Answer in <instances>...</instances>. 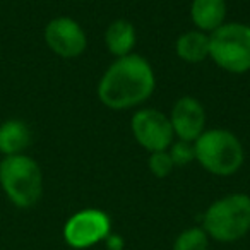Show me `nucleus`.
Instances as JSON below:
<instances>
[{
	"mask_svg": "<svg viewBox=\"0 0 250 250\" xmlns=\"http://www.w3.org/2000/svg\"><path fill=\"white\" fill-rule=\"evenodd\" d=\"M168 153H170V158L175 167H185V165H188L190 161L195 160L194 146H192L190 143H185V141H180V143L173 144Z\"/></svg>",
	"mask_w": 250,
	"mask_h": 250,
	"instance_id": "dca6fc26",
	"label": "nucleus"
},
{
	"mask_svg": "<svg viewBox=\"0 0 250 250\" xmlns=\"http://www.w3.org/2000/svg\"><path fill=\"white\" fill-rule=\"evenodd\" d=\"M45 40L52 52L63 59L79 57L87 45L84 29L70 18H57L50 21L45 29Z\"/></svg>",
	"mask_w": 250,
	"mask_h": 250,
	"instance_id": "6e6552de",
	"label": "nucleus"
},
{
	"mask_svg": "<svg viewBox=\"0 0 250 250\" xmlns=\"http://www.w3.org/2000/svg\"><path fill=\"white\" fill-rule=\"evenodd\" d=\"M104 242H106L108 250H124V247H125L124 238H122L120 235H113V233H110V235L104 238Z\"/></svg>",
	"mask_w": 250,
	"mask_h": 250,
	"instance_id": "f3484780",
	"label": "nucleus"
},
{
	"mask_svg": "<svg viewBox=\"0 0 250 250\" xmlns=\"http://www.w3.org/2000/svg\"><path fill=\"white\" fill-rule=\"evenodd\" d=\"M209 236L202 228H190L175 240L173 250H208Z\"/></svg>",
	"mask_w": 250,
	"mask_h": 250,
	"instance_id": "4468645a",
	"label": "nucleus"
},
{
	"mask_svg": "<svg viewBox=\"0 0 250 250\" xmlns=\"http://www.w3.org/2000/svg\"><path fill=\"white\" fill-rule=\"evenodd\" d=\"M194 149L201 167L218 177L233 175L243 163L242 143L225 129L204 130L194 143Z\"/></svg>",
	"mask_w": 250,
	"mask_h": 250,
	"instance_id": "f03ea898",
	"label": "nucleus"
},
{
	"mask_svg": "<svg viewBox=\"0 0 250 250\" xmlns=\"http://www.w3.org/2000/svg\"><path fill=\"white\" fill-rule=\"evenodd\" d=\"M209 57L226 72L250 70V26L242 22L219 26L209 36Z\"/></svg>",
	"mask_w": 250,
	"mask_h": 250,
	"instance_id": "39448f33",
	"label": "nucleus"
},
{
	"mask_svg": "<svg viewBox=\"0 0 250 250\" xmlns=\"http://www.w3.org/2000/svg\"><path fill=\"white\" fill-rule=\"evenodd\" d=\"M31 143L29 127L21 120H9L0 127V151L9 156L21 154Z\"/></svg>",
	"mask_w": 250,
	"mask_h": 250,
	"instance_id": "f8f14e48",
	"label": "nucleus"
},
{
	"mask_svg": "<svg viewBox=\"0 0 250 250\" xmlns=\"http://www.w3.org/2000/svg\"><path fill=\"white\" fill-rule=\"evenodd\" d=\"M190 16L194 24L202 33L216 31L225 24L226 2L225 0H194L190 7Z\"/></svg>",
	"mask_w": 250,
	"mask_h": 250,
	"instance_id": "9d476101",
	"label": "nucleus"
},
{
	"mask_svg": "<svg viewBox=\"0 0 250 250\" xmlns=\"http://www.w3.org/2000/svg\"><path fill=\"white\" fill-rule=\"evenodd\" d=\"M170 122L173 134L180 137V141L195 143L197 137L204 132L206 111L195 98L184 96L175 103Z\"/></svg>",
	"mask_w": 250,
	"mask_h": 250,
	"instance_id": "1a4fd4ad",
	"label": "nucleus"
},
{
	"mask_svg": "<svg viewBox=\"0 0 250 250\" xmlns=\"http://www.w3.org/2000/svg\"><path fill=\"white\" fill-rule=\"evenodd\" d=\"M104 42H106L110 53H113L117 59L130 55L136 46V29H134L132 22L125 21V19L113 21L108 26Z\"/></svg>",
	"mask_w": 250,
	"mask_h": 250,
	"instance_id": "9b49d317",
	"label": "nucleus"
},
{
	"mask_svg": "<svg viewBox=\"0 0 250 250\" xmlns=\"http://www.w3.org/2000/svg\"><path fill=\"white\" fill-rule=\"evenodd\" d=\"M0 184L18 208H31L43 192V177L38 163L24 154L7 156L0 163Z\"/></svg>",
	"mask_w": 250,
	"mask_h": 250,
	"instance_id": "20e7f679",
	"label": "nucleus"
},
{
	"mask_svg": "<svg viewBox=\"0 0 250 250\" xmlns=\"http://www.w3.org/2000/svg\"><path fill=\"white\" fill-rule=\"evenodd\" d=\"M208 236L218 242H235L250 229V197L231 194L216 201L202 216Z\"/></svg>",
	"mask_w": 250,
	"mask_h": 250,
	"instance_id": "7ed1b4c3",
	"label": "nucleus"
},
{
	"mask_svg": "<svg viewBox=\"0 0 250 250\" xmlns=\"http://www.w3.org/2000/svg\"><path fill=\"white\" fill-rule=\"evenodd\" d=\"M156 79L153 67L141 55L130 53L117 59L98 84V96L111 110H127L153 94Z\"/></svg>",
	"mask_w": 250,
	"mask_h": 250,
	"instance_id": "f257e3e1",
	"label": "nucleus"
},
{
	"mask_svg": "<svg viewBox=\"0 0 250 250\" xmlns=\"http://www.w3.org/2000/svg\"><path fill=\"white\" fill-rule=\"evenodd\" d=\"M130 129L137 143L149 153L167 151L175 136L170 118L154 108L136 111L130 122Z\"/></svg>",
	"mask_w": 250,
	"mask_h": 250,
	"instance_id": "423d86ee",
	"label": "nucleus"
},
{
	"mask_svg": "<svg viewBox=\"0 0 250 250\" xmlns=\"http://www.w3.org/2000/svg\"><path fill=\"white\" fill-rule=\"evenodd\" d=\"M110 218L100 209H84L70 216L63 226V238L74 249H87L110 235Z\"/></svg>",
	"mask_w": 250,
	"mask_h": 250,
	"instance_id": "0eeeda50",
	"label": "nucleus"
},
{
	"mask_svg": "<svg viewBox=\"0 0 250 250\" xmlns=\"http://www.w3.org/2000/svg\"><path fill=\"white\" fill-rule=\"evenodd\" d=\"M177 55L190 63L202 62L209 57V36L202 31L184 33L177 40Z\"/></svg>",
	"mask_w": 250,
	"mask_h": 250,
	"instance_id": "ddd939ff",
	"label": "nucleus"
},
{
	"mask_svg": "<svg viewBox=\"0 0 250 250\" xmlns=\"http://www.w3.org/2000/svg\"><path fill=\"white\" fill-rule=\"evenodd\" d=\"M175 168L173 161L170 158L168 151H158V153H151L149 158V170L154 177L165 178L171 173V170Z\"/></svg>",
	"mask_w": 250,
	"mask_h": 250,
	"instance_id": "2eb2a0df",
	"label": "nucleus"
}]
</instances>
